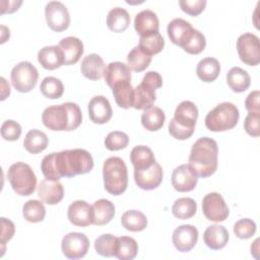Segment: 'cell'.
Listing matches in <instances>:
<instances>
[{
    "label": "cell",
    "mask_w": 260,
    "mask_h": 260,
    "mask_svg": "<svg viewBox=\"0 0 260 260\" xmlns=\"http://www.w3.org/2000/svg\"><path fill=\"white\" fill-rule=\"evenodd\" d=\"M61 249L64 256L68 259H80L88 252L89 241L82 233H69L63 237Z\"/></svg>",
    "instance_id": "obj_12"
},
{
    "label": "cell",
    "mask_w": 260,
    "mask_h": 260,
    "mask_svg": "<svg viewBox=\"0 0 260 260\" xmlns=\"http://www.w3.org/2000/svg\"><path fill=\"white\" fill-rule=\"evenodd\" d=\"M260 91L250 92L245 101V107L249 113H260Z\"/></svg>",
    "instance_id": "obj_50"
},
{
    "label": "cell",
    "mask_w": 260,
    "mask_h": 260,
    "mask_svg": "<svg viewBox=\"0 0 260 260\" xmlns=\"http://www.w3.org/2000/svg\"><path fill=\"white\" fill-rule=\"evenodd\" d=\"M206 0H184L179 1L181 9L189 15H199L206 6Z\"/></svg>",
    "instance_id": "obj_47"
},
{
    "label": "cell",
    "mask_w": 260,
    "mask_h": 260,
    "mask_svg": "<svg viewBox=\"0 0 260 260\" xmlns=\"http://www.w3.org/2000/svg\"><path fill=\"white\" fill-rule=\"evenodd\" d=\"M197 211V203L189 197L177 199L172 206V213L179 219H188L195 215Z\"/></svg>",
    "instance_id": "obj_38"
},
{
    "label": "cell",
    "mask_w": 260,
    "mask_h": 260,
    "mask_svg": "<svg viewBox=\"0 0 260 260\" xmlns=\"http://www.w3.org/2000/svg\"><path fill=\"white\" fill-rule=\"evenodd\" d=\"M151 58L152 56L146 54L138 46H136L127 55V65L130 70L141 72L149 66Z\"/></svg>",
    "instance_id": "obj_39"
},
{
    "label": "cell",
    "mask_w": 260,
    "mask_h": 260,
    "mask_svg": "<svg viewBox=\"0 0 260 260\" xmlns=\"http://www.w3.org/2000/svg\"><path fill=\"white\" fill-rule=\"evenodd\" d=\"M205 46H206V40L203 34L198 29H194L193 35L190 38L189 42L182 49L188 54L197 55L205 49Z\"/></svg>",
    "instance_id": "obj_44"
},
{
    "label": "cell",
    "mask_w": 260,
    "mask_h": 260,
    "mask_svg": "<svg viewBox=\"0 0 260 260\" xmlns=\"http://www.w3.org/2000/svg\"><path fill=\"white\" fill-rule=\"evenodd\" d=\"M202 211L208 220L214 222L225 220L230 213L223 197L216 192L208 193L203 197Z\"/></svg>",
    "instance_id": "obj_11"
},
{
    "label": "cell",
    "mask_w": 260,
    "mask_h": 260,
    "mask_svg": "<svg viewBox=\"0 0 260 260\" xmlns=\"http://www.w3.org/2000/svg\"><path fill=\"white\" fill-rule=\"evenodd\" d=\"M104 77L106 83L112 88L120 82L131 81V70L128 65L123 62H111L106 67Z\"/></svg>",
    "instance_id": "obj_26"
},
{
    "label": "cell",
    "mask_w": 260,
    "mask_h": 260,
    "mask_svg": "<svg viewBox=\"0 0 260 260\" xmlns=\"http://www.w3.org/2000/svg\"><path fill=\"white\" fill-rule=\"evenodd\" d=\"M88 116L95 124L108 123L113 115V110L109 100L104 95L93 96L87 106Z\"/></svg>",
    "instance_id": "obj_17"
},
{
    "label": "cell",
    "mask_w": 260,
    "mask_h": 260,
    "mask_svg": "<svg viewBox=\"0 0 260 260\" xmlns=\"http://www.w3.org/2000/svg\"><path fill=\"white\" fill-rule=\"evenodd\" d=\"M47 24L54 31H63L70 24V15L67 7L59 1H50L45 7Z\"/></svg>",
    "instance_id": "obj_13"
},
{
    "label": "cell",
    "mask_w": 260,
    "mask_h": 260,
    "mask_svg": "<svg viewBox=\"0 0 260 260\" xmlns=\"http://www.w3.org/2000/svg\"><path fill=\"white\" fill-rule=\"evenodd\" d=\"M40 89L45 98L56 100L62 96L64 92V85L59 78L54 76H47L41 82Z\"/></svg>",
    "instance_id": "obj_40"
},
{
    "label": "cell",
    "mask_w": 260,
    "mask_h": 260,
    "mask_svg": "<svg viewBox=\"0 0 260 260\" xmlns=\"http://www.w3.org/2000/svg\"><path fill=\"white\" fill-rule=\"evenodd\" d=\"M137 253L138 244L133 238L127 236L117 238L114 257L120 260H132L137 256Z\"/></svg>",
    "instance_id": "obj_33"
},
{
    "label": "cell",
    "mask_w": 260,
    "mask_h": 260,
    "mask_svg": "<svg viewBox=\"0 0 260 260\" xmlns=\"http://www.w3.org/2000/svg\"><path fill=\"white\" fill-rule=\"evenodd\" d=\"M172 241L179 252H189L197 244L198 230L192 224H182L173 232Z\"/></svg>",
    "instance_id": "obj_16"
},
{
    "label": "cell",
    "mask_w": 260,
    "mask_h": 260,
    "mask_svg": "<svg viewBox=\"0 0 260 260\" xmlns=\"http://www.w3.org/2000/svg\"><path fill=\"white\" fill-rule=\"evenodd\" d=\"M194 27L183 18H175L168 24V36L171 42L179 47H184L193 35Z\"/></svg>",
    "instance_id": "obj_19"
},
{
    "label": "cell",
    "mask_w": 260,
    "mask_h": 260,
    "mask_svg": "<svg viewBox=\"0 0 260 260\" xmlns=\"http://www.w3.org/2000/svg\"><path fill=\"white\" fill-rule=\"evenodd\" d=\"M166 120V115L164 111L155 106H151L145 109L141 115V124L148 131L159 130Z\"/></svg>",
    "instance_id": "obj_31"
},
{
    "label": "cell",
    "mask_w": 260,
    "mask_h": 260,
    "mask_svg": "<svg viewBox=\"0 0 260 260\" xmlns=\"http://www.w3.org/2000/svg\"><path fill=\"white\" fill-rule=\"evenodd\" d=\"M67 216L69 221L76 226L90 225L93 218L92 206L84 200H76L69 205Z\"/></svg>",
    "instance_id": "obj_18"
},
{
    "label": "cell",
    "mask_w": 260,
    "mask_h": 260,
    "mask_svg": "<svg viewBox=\"0 0 260 260\" xmlns=\"http://www.w3.org/2000/svg\"><path fill=\"white\" fill-rule=\"evenodd\" d=\"M117 245V237L111 234H103L94 241L95 252L103 257H112Z\"/></svg>",
    "instance_id": "obj_42"
},
{
    "label": "cell",
    "mask_w": 260,
    "mask_h": 260,
    "mask_svg": "<svg viewBox=\"0 0 260 260\" xmlns=\"http://www.w3.org/2000/svg\"><path fill=\"white\" fill-rule=\"evenodd\" d=\"M105 189L115 196L125 192L128 186V171L125 161L119 156L107 158L103 166Z\"/></svg>",
    "instance_id": "obj_5"
},
{
    "label": "cell",
    "mask_w": 260,
    "mask_h": 260,
    "mask_svg": "<svg viewBox=\"0 0 260 260\" xmlns=\"http://www.w3.org/2000/svg\"><path fill=\"white\" fill-rule=\"evenodd\" d=\"M21 135V126L13 121L6 120L1 125V136L7 141H16Z\"/></svg>",
    "instance_id": "obj_46"
},
{
    "label": "cell",
    "mask_w": 260,
    "mask_h": 260,
    "mask_svg": "<svg viewBox=\"0 0 260 260\" xmlns=\"http://www.w3.org/2000/svg\"><path fill=\"white\" fill-rule=\"evenodd\" d=\"M58 46L63 52L65 65H72L77 63L84 51L82 42L75 37H67L62 39Z\"/></svg>",
    "instance_id": "obj_23"
},
{
    "label": "cell",
    "mask_w": 260,
    "mask_h": 260,
    "mask_svg": "<svg viewBox=\"0 0 260 260\" xmlns=\"http://www.w3.org/2000/svg\"><path fill=\"white\" fill-rule=\"evenodd\" d=\"M198 118V109L193 102L183 101L175 111L174 118L169 123V133L178 140L190 138Z\"/></svg>",
    "instance_id": "obj_4"
},
{
    "label": "cell",
    "mask_w": 260,
    "mask_h": 260,
    "mask_svg": "<svg viewBox=\"0 0 260 260\" xmlns=\"http://www.w3.org/2000/svg\"><path fill=\"white\" fill-rule=\"evenodd\" d=\"M112 92L115 98L116 104L123 109L133 108L134 102V88L130 81L120 82L112 87Z\"/></svg>",
    "instance_id": "obj_32"
},
{
    "label": "cell",
    "mask_w": 260,
    "mask_h": 260,
    "mask_svg": "<svg viewBox=\"0 0 260 260\" xmlns=\"http://www.w3.org/2000/svg\"><path fill=\"white\" fill-rule=\"evenodd\" d=\"M226 83L235 92H244L251 84L250 75L241 67H233L226 73Z\"/></svg>",
    "instance_id": "obj_27"
},
{
    "label": "cell",
    "mask_w": 260,
    "mask_h": 260,
    "mask_svg": "<svg viewBox=\"0 0 260 260\" xmlns=\"http://www.w3.org/2000/svg\"><path fill=\"white\" fill-rule=\"evenodd\" d=\"M138 47L146 54L152 56L161 52L165 47V40L159 31L150 32L140 37Z\"/></svg>",
    "instance_id": "obj_36"
},
{
    "label": "cell",
    "mask_w": 260,
    "mask_h": 260,
    "mask_svg": "<svg viewBox=\"0 0 260 260\" xmlns=\"http://www.w3.org/2000/svg\"><path fill=\"white\" fill-rule=\"evenodd\" d=\"M1 246H2V255L5 251V244L9 240L12 239L14 233H15V226L14 223L5 217H1Z\"/></svg>",
    "instance_id": "obj_49"
},
{
    "label": "cell",
    "mask_w": 260,
    "mask_h": 260,
    "mask_svg": "<svg viewBox=\"0 0 260 260\" xmlns=\"http://www.w3.org/2000/svg\"><path fill=\"white\" fill-rule=\"evenodd\" d=\"M130 160L134 170H143L151 167L155 162V157L148 146L137 145L130 152Z\"/></svg>",
    "instance_id": "obj_30"
},
{
    "label": "cell",
    "mask_w": 260,
    "mask_h": 260,
    "mask_svg": "<svg viewBox=\"0 0 260 260\" xmlns=\"http://www.w3.org/2000/svg\"><path fill=\"white\" fill-rule=\"evenodd\" d=\"M237 50L242 62L256 66L260 62L259 38L252 32H245L237 40Z\"/></svg>",
    "instance_id": "obj_10"
},
{
    "label": "cell",
    "mask_w": 260,
    "mask_h": 260,
    "mask_svg": "<svg viewBox=\"0 0 260 260\" xmlns=\"http://www.w3.org/2000/svg\"><path fill=\"white\" fill-rule=\"evenodd\" d=\"M22 214L24 219L29 222H40L45 218L46 208L40 200L31 199L24 203Z\"/></svg>",
    "instance_id": "obj_41"
},
{
    "label": "cell",
    "mask_w": 260,
    "mask_h": 260,
    "mask_svg": "<svg viewBox=\"0 0 260 260\" xmlns=\"http://www.w3.org/2000/svg\"><path fill=\"white\" fill-rule=\"evenodd\" d=\"M7 179L13 191L20 196H28L36 190L37 177L25 162L18 161L11 165L7 172Z\"/></svg>",
    "instance_id": "obj_7"
},
{
    "label": "cell",
    "mask_w": 260,
    "mask_h": 260,
    "mask_svg": "<svg viewBox=\"0 0 260 260\" xmlns=\"http://www.w3.org/2000/svg\"><path fill=\"white\" fill-rule=\"evenodd\" d=\"M48 142L49 140L46 133L38 129H32L26 133L23 140V146L28 152L36 154L45 150L48 146Z\"/></svg>",
    "instance_id": "obj_35"
},
{
    "label": "cell",
    "mask_w": 260,
    "mask_h": 260,
    "mask_svg": "<svg viewBox=\"0 0 260 260\" xmlns=\"http://www.w3.org/2000/svg\"><path fill=\"white\" fill-rule=\"evenodd\" d=\"M10 78L13 87L17 91L28 92L37 85L39 72L30 62L22 61L12 68Z\"/></svg>",
    "instance_id": "obj_9"
},
{
    "label": "cell",
    "mask_w": 260,
    "mask_h": 260,
    "mask_svg": "<svg viewBox=\"0 0 260 260\" xmlns=\"http://www.w3.org/2000/svg\"><path fill=\"white\" fill-rule=\"evenodd\" d=\"M172 185L179 192L192 191L198 182V176L189 164L177 167L172 174Z\"/></svg>",
    "instance_id": "obj_15"
},
{
    "label": "cell",
    "mask_w": 260,
    "mask_h": 260,
    "mask_svg": "<svg viewBox=\"0 0 260 260\" xmlns=\"http://www.w3.org/2000/svg\"><path fill=\"white\" fill-rule=\"evenodd\" d=\"M260 113H249L244 121L245 131L253 137H258L260 135Z\"/></svg>",
    "instance_id": "obj_48"
},
{
    "label": "cell",
    "mask_w": 260,
    "mask_h": 260,
    "mask_svg": "<svg viewBox=\"0 0 260 260\" xmlns=\"http://www.w3.org/2000/svg\"><path fill=\"white\" fill-rule=\"evenodd\" d=\"M130 24V15L126 9L115 7L107 15V25L114 32L124 31Z\"/></svg>",
    "instance_id": "obj_34"
},
{
    "label": "cell",
    "mask_w": 260,
    "mask_h": 260,
    "mask_svg": "<svg viewBox=\"0 0 260 260\" xmlns=\"http://www.w3.org/2000/svg\"><path fill=\"white\" fill-rule=\"evenodd\" d=\"M121 223L127 231L141 232L147 225V218L139 210H127L122 214Z\"/></svg>",
    "instance_id": "obj_37"
},
{
    "label": "cell",
    "mask_w": 260,
    "mask_h": 260,
    "mask_svg": "<svg viewBox=\"0 0 260 260\" xmlns=\"http://www.w3.org/2000/svg\"><path fill=\"white\" fill-rule=\"evenodd\" d=\"M234 233L239 239H249L256 233V223L250 218H242L234 224Z\"/></svg>",
    "instance_id": "obj_45"
},
{
    "label": "cell",
    "mask_w": 260,
    "mask_h": 260,
    "mask_svg": "<svg viewBox=\"0 0 260 260\" xmlns=\"http://www.w3.org/2000/svg\"><path fill=\"white\" fill-rule=\"evenodd\" d=\"M1 83H2V95H1V101H4L6 99V96H8L10 94V86L9 84L6 82L4 77H1Z\"/></svg>",
    "instance_id": "obj_52"
},
{
    "label": "cell",
    "mask_w": 260,
    "mask_h": 260,
    "mask_svg": "<svg viewBox=\"0 0 260 260\" xmlns=\"http://www.w3.org/2000/svg\"><path fill=\"white\" fill-rule=\"evenodd\" d=\"M220 72V64L217 59L206 57L199 61L196 68L197 76L204 82L214 81Z\"/></svg>",
    "instance_id": "obj_29"
},
{
    "label": "cell",
    "mask_w": 260,
    "mask_h": 260,
    "mask_svg": "<svg viewBox=\"0 0 260 260\" xmlns=\"http://www.w3.org/2000/svg\"><path fill=\"white\" fill-rule=\"evenodd\" d=\"M134 27L136 32L141 37L150 32L159 30V21L157 15L149 9L140 11L135 15Z\"/></svg>",
    "instance_id": "obj_25"
},
{
    "label": "cell",
    "mask_w": 260,
    "mask_h": 260,
    "mask_svg": "<svg viewBox=\"0 0 260 260\" xmlns=\"http://www.w3.org/2000/svg\"><path fill=\"white\" fill-rule=\"evenodd\" d=\"M38 61L43 68L55 70L64 65V55L59 46H47L39 51Z\"/></svg>",
    "instance_id": "obj_22"
},
{
    "label": "cell",
    "mask_w": 260,
    "mask_h": 260,
    "mask_svg": "<svg viewBox=\"0 0 260 260\" xmlns=\"http://www.w3.org/2000/svg\"><path fill=\"white\" fill-rule=\"evenodd\" d=\"M43 124L53 131H72L82 122L79 106L72 102L48 107L42 114Z\"/></svg>",
    "instance_id": "obj_2"
},
{
    "label": "cell",
    "mask_w": 260,
    "mask_h": 260,
    "mask_svg": "<svg viewBox=\"0 0 260 260\" xmlns=\"http://www.w3.org/2000/svg\"><path fill=\"white\" fill-rule=\"evenodd\" d=\"M238 108L229 102L218 104L205 117V126L209 131L222 132L233 129L239 121Z\"/></svg>",
    "instance_id": "obj_6"
},
{
    "label": "cell",
    "mask_w": 260,
    "mask_h": 260,
    "mask_svg": "<svg viewBox=\"0 0 260 260\" xmlns=\"http://www.w3.org/2000/svg\"><path fill=\"white\" fill-rule=\"evenodd\" d=\"M162 78L156 71H148L142 78L139 85L134 88L133 108L145 110L151 107L156 99L155 89L161 87Z\"/></svg>",
    "instance_id": "obj_8"
},
{
    "label": "cell",
    "mask_w": 260,
    "mask_h": 260,
    "mask_svg": "<svg viewBox=\"0 0 260 260\" xmlns=\"http://www.w3.org/2000/svg\"><path fill=\"white\" fill-rule=\"evenodd\" d=\"M80 71L85 78L90 80H99L105 74L106 65L100 55L92 53L82 59Z\"/></svg>",
    "instance_id": "obj_21"
},
{
    "label": "cell",
    "mask_w": 260,
    "mask_h": 260,
    "mask_svg": "<svg viewBox=\"0 0 260 260\" xmlns=\"http://www.w3.org/2000/svg\"><path fill=\"white\" fill-rule=\"evenodd\" d=\"M93 168L91 154L82 148L66 149L46 155L41 170L46 179L59 181L62 177H74L89 173Z\"/></svg>",
    "instance_id": "obj_1"
},
{
    "label": "cell",
    "mask_w": 260,
    "mask_h": 260,
    "mask_svg": "<svg viewBox=\"0 0 260 260\" xmlns=\"http://www.w3.org/2000/svg\"><path fill=\"white\" fill-rule=\"evenodd\" d=\"M38 196L48 205L58 204L64 197V188L59 181L45 179L38 187Z\"/></svg>",
    "instance_id": "obj_20"
},
{
    "label": "cell",
    "mask_w": 260,
    "mask_h": 260,
    "mask_svg": "<svg viewBox=\"0 0 260 260\" xmlns=\"http://www.w3.org/2000/svg\"><path fill=\"white\" fill-rule=\"evenodd\" d=\"M164 177V172L158 162L143 170H134V181L142 190H153L157 188Z\"/></svg>",
    "instance_id": "obj_14"
},
{
    "label": "cell",
    "mask_w": 260,
    "mask_h": 260,
    "mask_svg": "<svg viewBox=\"0 0 260 260\" xmlns=\"http://www.w3.org/2000/svg\"><path fill=\"white\" fill-rule=\"evenodd\" d=\"M129 143V137L125 132L112 131L105 138V146L111 151L121 150L127 147Z\"/></svg>",
    "instance_id": "obj_43"
},
{
    "label": "cell",
    "mask_w": 260,
    "mask_h": 260,
    "mask_svg": "<svg viewBox=\"0 0 260 260\" xmlns=\"http://www.w3.org/2000/svg\"><path fill=\"white\" fill-rule=\"evenodd\" d=\"M2 4L7 5V7L1 8V13H12L18 9V7L22 4V1H1Z\"/></svg>",
    "instance_id": "obj_51"
},
{
    "label": "cell",
    "mask_w": 260,
    "mask_h": 260,
    "mask_svg": "<svg viewBox=\"0 0 260 260\" xmlns=\"http://www.w3.org/2000/svg\"><path fill=\"white\" fill-rule=\"evenodd\" d=\"M92 224L104 225L109 223L115 215V205L108 199H99L92 205Z\"/></svg>",
    "instance_id": "obj_28"
},
{
    "label": "cell",
    "mask_w": 260,
    "mask_h": 260,
    "mask_svg": "<svg viewBox=\"0 0 260 260\" xmlns=\"http://www.w3.org/2000/svg\"><path fill=\"white\" fill-rule=\"evenodd\" d=\"M228 230L219 224L209 225L203 234V241L205 245L211 250H220L225 247L229 242Z\"/></svg>",
    "instance_id": "obj_24"
},
{
    "label": "cell",
    "mask_w": 260,
    "mask_h": 260,
    "mask_svg": "<svg viewBox=\"0 0 260 260\" xmlns=\"http://www.w3.org/2000/svg\"><path fill=\"white\" fill-rule=\"evenodd\" d=\"M218 146L214 139L201 137L192 145L189 165L198 177L207 178L213 175L217 169Z\"/></svg>",
    "instance_id": "obj_3"
}]
</instances>
